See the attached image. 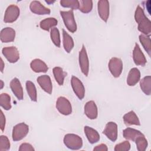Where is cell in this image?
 <instances>
[{
	"label": "cell",
	"mask_w": 151,
	"mask_h": 151,
	"mask_svg": "<svg viewBox=\"0 0 151 151\" xmlns=\"http://www.w3.org/2000/svg\"><path fill=\"white\" fill-rule=\"evenodd\" d=\"M134 19L138 24V30L142 34L150 36L151 33V22L146 16L143 8L140 5H138L136 9Z\"/></svg>",
	"instance_id": "1"
},
{
	"label": "cell",
	"mask_w": 151,
	"mask_h": 151,
	"mask_svg": "<svg viewBox=\"0 0 151 151\" xmlns=\"http://www.w3.org/2000/svg\"><path fill=\"white\" fill-rule=\"evenodd\" d=\"M65 146L71 150H79L83 147V140L78 135L73 133L66 134L63 139Z\"/></svg>",
	"instance_id": "2"
},
{
	"label": "cell",
	"mask_w": 151,
	"mask_h": 151,
	"mask_svg": "<svg viewBox=\"0 0 151 151\" xmlns=\"http://www.w3.org/2000/svg\"><path fill=\"white\" fill-rule=\"evenodd\" d=\"M60 15L67 29L72 33H74L77 29V24L74 18L73 10L70 9L67 11H60Z\"/></svg>",
	"instance_id": "3"
},
{
	"label": "cell",
	"mask_w": 151,
	"mask_h": 151,
	"mask_svg": "<svg viewBox=\"0 0 151 151\" xmlns=\"http://www.w3.org/2000/svg\"><path fill=\"white\" fill-rule=\"evenodd\" d=\"M29 132V126L25 123H20L14 126L12 133V140L15 142L24 139Z\"/></svg>",
	"instance_id": "4"
},
{
	"label": "cell",
	"mask_w": 151,
	"mask_h": 151,
	"mask_svg": "<svg viewBox=\"0 0 151 151\" xmlns=\"http://www.w3.org/2000/svg\"><path fill=\"white\" fill-rule=\"evenodd\" d=\"M108 67L111 75L115 78H118L123 71V62L119 58L112 57L109 62Z\"/></svg>",
	"instance_id": "5"
},
{
	"label": "cell",
	"mask_w": 151,
	"mask_h": 151,
	"mask_svg": "<svg viewBox=\"0 0 151 151\" xmlns=\"http://www.w3.org/2000/svg\"><path fill=\"white\" fill-rule=\"evenodd\" d=\"M55 106L58 112L64 116L70 115L72 113V106L71 103L65 97H59L56 101Z\"/></svg>",
	"instance_id": "6"
},
{
	"label": "cell",
	"mask_w": 151,
	"mask_h": 151,
	"mask_svg": "<svg viewBox=\"0 0 151 151\" xmlns=\"http://www.w3.org/2000/svg\"><path fill=\"white\" fill-rule=\"evenodd\" d=\"M78 62L82 73L85 76H88L89 73V60L86 47L84 45L78 53Z\"/></svg>",
	"instance_id": "7"
},
{
	"label": "cell",
	"mask_w": 151,
	"mask_h": 151,
	"mask_svg": "<svg viewBox=\"0 0 151 151\" xmlns=\"http://www.w3.org/2000/svg\"><path fill=\"white\" fill-rule=\"evenodd\" d=\"M20 9L16 5H9L5 10L4 21L5 23H12L15 22L19 16Z\"/></svg>",
	"instance_id": "8"
},
{
	"label": "cell",
	"mask_w": 151,
	"mask_h": 151,
	"mask_svg": "<svg viewBox=\"0 0 151 151\" xmlns=\"http://www.w3.org/2000/svg\"><path fill=\"white\" fill-rule=\"evenodd\" d=\"M2 53L11 63H15L19 59V52L16 47L11 46L4 47L2 50Z\"/></svg>",
	"instance_id": "9"
},
{
	"label": "cell",
	"mask_w": 151,
	"mask_h": 151,
	"mask_svg": "<svg viewBox=\"0 0 151 151\" xmlns=\"http://www.w3.org/2000/svg\"><path fill=\"white\" fill-rule=\"evenodd\" d=\"M71 85L76 96L82 100L85 96V87L81 81L77 77L73 76L71 78Z\"/></svg>",
	"instance_id": "10"
},
{
	"label": "cell",
	"mask_w": 151,
	"mask_h": 151,
	"mask_svg": "<svg viewBox=\"0 0 151 151\" xmlns=\"http://www.w3.org/2000/svg\"><path fill=\"white\" fill-rule=\"evenodd\" d=\"M103 133L111 142H115L117 139V124L114 122H109L106 123Z\"/></svg>",
	"instance_id": "11"
},
{
	"label": "cell",
	"mask_w": 151,
	"mask_h": 151,
	"mask_svg": "<svg viewBox=\"0 0 151 151\" xmlns=\"http://www.w3.org/2000/svg\"><path fill=\"white\" fill-rule=\"evenodd\" d=\"M109 2L107 0H100L97 3L98 14L100 18L104 22H107L109 17L110 12Z\"/></svg>",
	"instance_id": "12"
},
{
	"label": "cell",
	"mask_w": 151,
	"mask_h": 151,
	"mask_svg": "<svg viewBox=\"0 0 151 151\" xmlns=\"http://www.w3.org/2000/svg\"><path fill=\"white\" fill-rule=\"evenodd\" d=\"M37 81L41 88L46 93L51 94L52 92V84L51 78L47 74L39 76Z\"/></svg>",
	"instance_id": "13"
},
{
	"label": "cell",
	"mask_w": 151,
	"mask_h": 151,
	"mask_svg": "<svg viewBox=\"0 0 151 151\" xmlns=\"http://www.w3.org/2000/svg\"><path fill=\"white\" fill-rule=\"evenodd\" d=\"M133 60L136 65L145 66L147 63V60L144 54L137 43H135L133 51Z\"/></svg>",
	"instance_id": "14"
},
{
	"label": "cell",
	"mask_w": 151,
	"mask_h": 151,
	"mask_svg": "<svg viewBox=\"0 0 151 151\" xmlns=\"http://www.w3.org/2000/svg\"><path fill=\"white\" fill-rule=\"evenodd\" d=\"M84 111L89 119L94 120L97 119L98 116L97 107L96 103L93 100L88 101L85 104Z\"/></svg>",
	"instance_id": "15"
},
{
	"label": "cell",
	"mask_w": 151,
	"mask_h": 151,
	"mask_svg": "<svg viewBox=\"0 0 151 151\" xmlns=\"http://www.w3.org/2000/svg\"><path fill=\"white\" fill-rule=\"evenodd\" d=\"M29 9L31 11L37 15H48L51 11L48 8L44 6L38 1H33L30 3Z\"/></svg>",
	"instance_id": "16"
},
{
	"label": "cell",
	"mask_w": 151,
	"mask_h": 151,
	"mask_svg": "<svg viewBox=\"0 0 151 151\" xmlns=\"http://www.w3.org/2000/svg\"><path fill=\"white\" fill-rule=\"evenodd\" d=\"M10 88L15 95V96L19 100H22L24 98V92L21 83L18 78L15 77L10 82Z\"/></svg>",
	"instance_id": "17"
},
{
	"label": "cell",
	"mask_w": 151,
	"mask_h": 151,
	"mask_svg": "<svg viewBox=\"0 0 151 151\" xmlns=\"http://www.w3.org/2000/svg\"><path fill=\"white\" fill-rule=\"evenodd\" d=\"M15 35V31L12 28L5 27L1 31L0 39L2 42H11L14 41Z\"/></svg>",
	"instance_id": "18"
},
{
	"label": "cell",
	"mask_w": 151,
	"mask_h": 151,
	"mask_svg": "<svg viewBox=\"0 0 151 151\" xmlns=\"http://www.w3.org/2000/svg\"><path fill=\"white\" fill-rule=\"evenodd\" d=\"M84 132L90 143L94 144L99 141L100 134L98 132L90 126H86L84 127Z\"/></svg>",
	"instance_id": "19"
},
{
	"label": "cell",
	"mask_w": 151,
	"mask_h": 151,
	"mask_svg": "<svg viewBox=\"0 0 151 151\" xmlns=\"http://www.w3.org/2000/svg\"><path fill=\"white\" fill-rule=\"evenodd\" d=\"M140 79V72L139 70L136 67L130 70L127 77V84L129 86H135Z\"/></svg>",
	"instance_id": "20"
},
{
	"label": "cell",
	"mask_w": 151,
	"mask_h": 151,
	"mask_svg": "<svg viewBox=\"0 0 151 151\" xmlns=\"http://www.w3.org/2000/svg\"><path fill=\"white\" fill-rule=\"evenodd\" d=\"M30 67L35 73H46L48 70V67L46 63L38 58L31 61Z\"/></svg>",
	"instance_id": "21"
},
{
	"label": "cell",
	"mask_w": 151,
	"mask_h": 151,
	"mask_svg": "<svg viewBox=\"0 0 151 151\" xmlns=\"http://www.w3.org/2000/svg\"><path fill=\"white\" fill-rule=\"evenodd\" d=\"M123 120L124 124L127 126L130 125H136L140 126V123L139 119L135 112L133 110L129 111L128 113H126L123 117Z\"/></svg>",
	"instance_id": "22"
},
{
	"label": "cell",
	"mask_w": 151,
	"mask_h": 151,
	"mask_svg": "<svg viewBox=\"0 0 151 151\" xmlns=\"http://www.w3.org/2000/svg\"><path fill=\"white\" fill-rule=\"evenodd\" d=\"M63 44L64 48L67 53H70L74 46L73 38L64 29H63Z\"/></svg>",
	"instance_id": "23"
},
{
	"label": "cell",
	"mask_w": 151,
	"mask_h": 151,
	"mask_svg": "<svg viewBox=\"0 0 151 151\" xmlns=\"http://www.w3.org/2000/svg\"><path fill=\"white\" fill-rule=\"evenodd\" d=\"M142 135H143V134L140 131L133 128L127 127L123 131V136L124 138L133 142H134L137 137Z\"/></svg>",
	"instance_id": "24"
},
{
	"label": "cell",
	"mask_w": 151,
	"mask_h": 151,
	"mask_svg": "<svg viewBox=\"0 0 151 151\" xmlns=\"http://www.w3.org/2000/svg\"><path fill=\"white\" fill-rule=\"evenodd\" d=\"M58 23V21L55 18H45L40 22V28L45 31H48L52 28L55 27Z\"/></svg>",
	"instance_id": "25"
},
{
	"label": "cell",
	"mask_w": 151,
	"mask_h": 151,
	"mask_svg": "<svg viewBox=\"0 0 151 151\" xmlns=\"http://www.w3.org/2000/svg\"><path fill=\"white\" fill-rule=\"evenodd\" d=\"M53 75L57 83L60 86H63L64 78L67 76V73L63 71V68L60 67H55L52 69Z\"/></svg>",
	"instance_id": "26"
},
{
	"label": "cell",
	"mask_w": 151,
	"mask_h": 151,
	"mask_svg": "<svg viewBox=\"0 0 151 151\" xmlns=\"http://www.w3.org/2000/svg\"><path fill=\"white\" fill-rule=\"evenodd\" d=\"M140 87L142 91L147 96L151 94V77L146 76L140 80Z\"/></svg>",
	"instance_id": "27"
},
{
	"label": "cell",
	"mask_w": 151,
	"mask_h": 151,
	"mask_svg": "<svg viewBox=\"0 0 151 151\" xmlns=\"http://www.w3.org/2000/svg\"><path fill=\"white\" fill-rule=\"evenodd\" d=\"M26 90L31 101L36 102L37 101V91L35 84L29 80L26 81Z\"/></svg>",
	"instance_id": "28"
},
{
	"label": "cell",
	"mask_w": 151,
	"mask_h": 151,
	"mask_svg": "<svg viewBox=\"0 0 151 151\" xmlns=\"http://www.w3.org/2000/svg\"><path fill=\"white\" fill-rule=\"evenodd\" d=\"M139 41L143 46L145 50L148 54L149 56H150L151 54V40L150 36L140 34L139 37Z\"/></svg>",
	"instance_id": "29"
},
{
	"label": "cell",
	"mask_w": 151,
	"mask_h": 151,
	"mask_svg": "<svg viewBox=\"0 0 151 151\" xmlns=\"http://www.w3.org/2000/svg\"><path fill=\"white\" fill-rule=\"evenodd\" d=\"M0 105L5 110H9L11 109V97L8 94L3 93L0 95Z\"/></svg>",
	"instance_id": "30"
},
{
	"label": "cell",
	"mask_w": 151,
	"mask_h": 151,
	"mask_svg": "<svg viewBox=\"0 0 151 151\" xmlns=\"http://www.w3.org/2000/svg\"><path fill=\"white\" fill-rule=\"evenodd\" d=\"M93 8V1L91 0H80L79 1L78 9L83 13L88 14Z\"/></svg>",
	"instance_id": "31"
},
{
	"label": "cell",
	"mask_w": 151,
	"mask_h": 151,
	"mask_svg": "<svg viewBox=\"0 0 151 151\" xmlns=\"http://www.w3.org/2000/svg\"><path fill=\"white\" fill-rule=\"evenodd\" d=\"M134 142L136 143L137 150L145 151L146 150L148 146V143L144 134L137 137L134 140Z\"/></svg>",
	"instance_id": "32"
},
{
	"label": "cell",
	"mask_w": 151,
	"mask_h": 151,
	"mask_svg": "<svg viewBox=\"0 0 151 151\" xmlns=\"http://www.w3.org/2000/svg\"><path fill=\"white\" fill-rule=\"evenodd\" d=\"M50 38L52 43L57 47H60L61 45V40L60 31L56 27L52 28L50 30Z\"/></svg>",
	"instance_id": "33"
},
{
	"label": "cell",
	"mask_w": 151,
	"mask_h": 151,
	"mask_svg": "<svg viewBox=\"0 0 151 151\" xmlns=\"http://www.w3.org/2000/svg\"><path fill=\"white\" fill-rule=\"evenodd\" d=\"M60 3L63 7L70 8L72 10L79 8V1L77 0H61Z\"/></svg>",
	"instance_id": "34"
},
{
	"label": "cell",
	"mask_w": 151,
	"mask_h": 151,
	"mask_svg": "<svg viewBox=\"0 0 151 151\" xmlns=\"http://www.w3.org/2000/svg\"><path fill=\"white\" fill-rule=\"evenodd\" d=\"M11 143L6 136H0V151H7L10 149Z\"/></svg>",
	"instance_id": "35"
},
{
	"label": "cell",
	"mask_w": 151,
	"mask_h": 151,
	"mask_svg": "<svg viewBox=\"0 0 151 151\" xmlns=\"http://www.w3.org/2000/svg\"><path fill=\"white\" fill-rule=\"evenodd\" d=\"M130 149V143L128 140L123 141L122 143L117 144L114 148V151H128Z\"/></svg>",
	"instance_id": "36"
},
{
	"label": "cell",
	"mask_w": 151,
	"mask_h": 151,
	"mask_svg": "<svg viewBox=\"0 0 151 151\" xmlns=\"http://www.w3.org/2000/svg\"><path fill=\"white\" fill-rule=\"evenodd\" d=\"M18 150L19 151H34L35 149L30 143H23L19 146Z\"/></svg>",
	"instance_id": "37"
},
{
	"label": "cell",
	"mask_w": 151,
	"mask_h": 151,
	"mask_svg": "<svg viewBox=\"0 0 151 151\" xmlns=\"http://www.w3.org/2000/svg\"><path fill=\"white\" fill-rule=\"evenodd\" d=\"M5 123H6L5 116L4 114V113L2 111V110H1V113H0V127H1V130L2 132L5 129Z\"/></svg>",
	"instance_id": "38"
},
{
	"label": "cell",
	"mask_w": 151,
	"mask_h": 151,
	"mask_svg": "<svg viewBox=\"0 0 151 151\" xmlns=\"http://www.w3.org/2000/svg\"><path fill=\"white\" fill-rule=\"evenodd\" d=\"M93 150L94 151H107L108 147L104 143L100 144L96 146H95L93 149Z\"/></svg>",
	"instance_id": "39"
},
{
	"label": "cell",
	"mask_w": 151,
	"mask_h": 151,
	"mask_svg": "<svg viewBox=\"0 0 151 151\" xmlns=\"http://www.w3.org/2000/svg\"><path fill=\"white\" fill-rule=\"evenodd\" d=\"M4 67H5L4 63L3 60H2V58H1V73H3Z\"/></svg>",
	"instance_id": "40"
},
{
	"label": "cell",
	"mask_w": 151,
	"mask_h": 151,
	"mask_svg": "<svg viewBox=\"0 0 151 151\" xmlns=\"http://www.w3.org/2000/svg\"><path fill=\"white\" fill-rule=\"evenodd\" d=\"M45 2H46L47 4H51L54 3L55 1H45Z\"/></svg>",
	"instance_id": "41"
},
{
	"label": "cell",
	"mask_w": 151,
	"mask_h": 151,
	"mask_svg": "<svg viewBox=\"0 0 151 151\" xmlns=\"http://www.w3.org/2000/svg\"><path fill=\"white\" fill-rule=\"evenodd\" d=\"M0 81H1V89H2L3 88V87H4V82H3V81L2 80Z\"/></svg>",
	"instance_id": "42"
}]
</instances>
